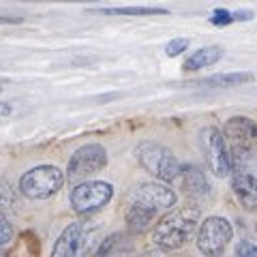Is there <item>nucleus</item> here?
Wrapping results in <instances>:
<instances>
[{"instance_id":"obj_24","label":"nucleus","mask_w":257,"mask_h":257,"mask_svg":"<svg viewBox=\"0 0 257 257\" xmlns=\"http://www.w3.org/2000/svg\"><path fill=\"white\" fill-rule=\"evenodd\" d=\"M142 257H170V255H167V251H163V248H152V251H146Z\"/></svg>"},{"instance_id":"obj_13","label":"nucleus","mask_w":257,"mask_h":257,"mask_svg":"<svg viewBox=\"0 0 257 257\" xmlns=\"http://www.w3.org/2000/svg\"><path fill=\"white\" fill-rule=\"evenodd\" d=\"M182 187L189 195H195V197H206L210 193V184H208L204 172L195 165L182 167Z\"/></svg>"},{"instance_id":"obj_7","label":"nucleus","mask_w":257,"mask_h":257,"mask_svg":"<svg viewBox=\"0 0 257 257\" xmlns=\"http://www.w3.org/2000/svg\"><path fill=\"white\" fill-rule=\"evenodd\" d=\"M223 138L229 142L231 155H251L257 148V124L246 116L229 118L223 126Z\"/></svg>"},{"instance_id":"obj_4","label":"nucleus","mask_w":257,"mask_h":257,"mask_svg":"<svg viewBox=\"0 0 257 257\" xmlns=\"http://www.w3.org/2000/svg\"><path fill=\"white\" fill-rule=\"evenodd\" d=\"M107 165V152L101 144H84L77 148L67 165V180L71 182H86L92 174H99Z\"/></svg>"},{"instance_id":"obj_19","label":"nucleus","mask_w":257,"mask_h":257,"mask_svg":"<svg viewBox=\"0 0 257 257\" xmlns=\"http://www.w3.org/2000/svg\"><path fill=\"white\" fill-rule=\"evenodd\" d=\"M11 240H13V225L7 219V214L0 210V246L11 242Z\"/></svg>"},{"instance_id":"obj_14","label":"nucleus","mask_w":257,"mask_h":257,"mask_svg":"<svg viewBox=\"0 0 257 257\" xmlns=\"http://www.w3.org/2000/svg\"><path fill=\"white\" fill-rule=\"evenodd\" d=\"M157 210H152L148 206H142V204H133L131 208L126 210V225L128 229L135 231V234H142L150 227L152 219H155Z\"/></svg>"},{"instance_id":"obj_25","label":"nucleus","mask_w":257,"mask_h":257,"mask_svg":"<svg viewBox=\"0 0 257 257\" xmlns=\"http://www.w3.org/2000/svg\"><path fill=\"white\" fill-rule=\"evenodd\" d=\"M0 257H9V253H7L5 248H0Z\"/></svg>"},{"instance_id":"obj_12","label":"nucleus","mask_w":257,"mask_h":257,"mask_svg":"<svg viewBox=\"0 0 257 257\" xmlns=\"http://www.w3.org/2000/svg\"><path fill=\"white\" fill-rule=\"evenodd\" d=\"M223 58V47L219 45H208V47H202V50L193 52L187 60H184L182 69L184 71H202L206 67H212Z\"/></svg>"},{"instance_id":"obj_11","label":"nucleus","mask_w":257,"mask_h":257,"mask_svg":"<svg viewBox=\"0 0 257 257\" xmlns=\"http://www.w3.org/2000/svg\"><path fill=\"white\" fill-rule=\"evenodd\" d=\"M170 152L172 150H167L165 146H161V144H157V142H144L138 146L135 155H138V161H140V165L144 167V170L157 176L159 170H161V163H163Z\"/></svg>"},{"instance_id":"obj_16","label":"nucleus","mask_w":257,"mask_h":257,"mask_svg":"<svg viewBox=\"0 0 257 257\" xmlns=\"http://www.w3.org/2000/svg\"><path fill=\"white\" fill-rule=\"evenodd\" d=\"M253 82V75L246 71H231V73H216L202 79L204 86H214V88H234L240 84H248Z\"/></svg>"},{"instance_id":"obj_21","label":"nucleus","mask_w":257,"mask_h":257,"mask_svg":"<svg viewBox=\"0 0 257 257\" xmlns=\"http://www.w3.org/2000/svg\"><path fill=\"white\" fill-rule=\"evenodd\" d=\"M9 204H13V191L9 184H7V180L0 176V210Z\"/></svg>"},{"instance_id":"obj_23","label":"nucleus","mask_w":257,"mask_h":257,"mask_svg":"<svg viewBox=\"0 0 257 257\" xmlns=\"http://www.w3.org/2000/svg\"><path fill=\"white\" fill-rule=\"evenodd\" d=\"M253 20V11H236L234 13V22H248Z\"/></svg>"},{"instance_id":"obj_15","label":"nucleus","mask_w":257,"mask_h":257,"mask_svg":"<svg viewBox=\"0 0 257 257\" xmlns=\"http://www.w3.org/2000/svg\"><path fill=\"white\" fill-rule=\"evenodd\" d=\"M128 251H131L128 238L124 234H114V236L103 240L101 246L96 248L94 257H126Z\"/></svg>"},{"instance_id":"obj_10","label":"nucleus","mask_w":257,"mask_h":257,"mask_svg":"<svg viewBox=\"0 0 257 257\" xmlns=\"http://www.w3.org/2000/svg\"><path fill=\"white\" fill-rule=\"evenodd\" d=\"M231 191L244 210H257V178L251 174L238 172L231 178Z\"/></svg>"},{"instance_id":"obj_5","label":"nucleus","mask_w":257,"mask_h":257,"mask_svg":"<svg viewBox=\"0 0 257 257\" xmlns=\"http://www.w3.org/2000/svg\"><path fill=\"white\" fill-rule=\"evenodd\" d=\"M114 195L109 182L103 180H86L79 182L71 191V206L73 210L79 214H88V212H96L103 206H107V202Z\"/></svg>"},{"instance_id":"obj_1","label":"nucleus","mask_w":257,"mask_h":257,"mask_svg":"<svg viewBox=\"0 0 257 257\" xmlns=\"http://www.w3.org/2000/svg\"><path fill=\"white\" fill-rule=\"evenodd\" d=\"M197 221H199V208L195 206L176 208V210L167 212L157 223L155 231H152V240L163 251H176V248L184 246L193 238Z\"/></svg>"},{"instance_id":"obj_17","label":"nucleus","mask_w":257,"mask_h":257,"mask_svg":"<svg viewBox=\"0 0 257 257\" xmlns=\"http://www.w3.org/2000/svg\"><path fill=\"white\" fill-rule=\"evenodd\" d=\"M105 15H167L170 11L163 7H114V9H101Z\"/></svg>"},{"instance_id":"obj_18","label":"nucleus","mask_w":257,"mask_h":257,"mask_svg":"<svg viewBox=\"0 0 257 257\" xmlns=\"http://www.w3.org/2000/svg\"><path fill=\"white\" fill-rule=\"evenodd\" d=\"M187 47H189V39L176 37V39H172V41H167V45H165V54L170 56V58H176V56H180V54L187 52Z\"/></svg>"},{"instance_id":"obj_9","label":"nucleus","mask_w":257,"mask_h":257,"mask_svg":"<svg viewBox=\"0 0 257 257\" xmlns=\"http://www.w3.org/2000/svg\"><path fill=\"white\" fill-rule=\"evenodd\" d=\"M176 193L161 182H142L135 189V204L148 206L152 210H167L176 204Z\"/></svg>"},{"instance_id":"obj_20","label":"nucleus","mask_w":257,"mask_h":257,"mask_svg":"<svg viewBox=\"0 0 257 257\" xmlns=\"http://www.w3.org/2000/svg\"><path fill=\"white\" fill-rule=\"evenodd\" d=\"M231 22H234V13L227 9H216L210 15V24H214V26H229Z\"/></svg>"},{"instance_id":"obj_2","label":"nucleus","mask_w":257,"mask_h":257,"mask_svg":"<svg viewBox=\"0 0 257 257\" xmlns=\"http://www.w3.org/2000/svg\"><path fill=\"white\" fill-rule=\"evenodd\" d=\"M67 180V174L56 165H37L20 178V191L30 199H45L54 195Z\"/></svg>"},{"instance_id":"obj_3","label":"nucleus","mask_w":257,"mask_h":257,"mask_svg":"<svg viewBox=\"0 0 257 257\" xmlns=\"http://www.w3.org/2000/svg\"><path fill=\"white\" fill-rule=\"evenodd\" d=\"M199 146H202L204 159L210 167V172L216 178H227L234 170V159H231V152L227 148L223 133L216 126H206L199 133Z\"/></svg>"},{"instance_id":"obj_6","label":"nucleus","mask_w":257,"mask_h":257,"mask_svg":"<svg viewBox=\"0 0 257 257\" xmlns=\"http://www.w3.org/2000/svg\"><path fill=\"white\" fill-rule=\"evenodd\" d=\"M231 236H234V229H231V223L227 219H223V216H208V219L199 225L197 246L204 255L216 257L229 244Z\"/></svg>"},{"instance_id":"obj_22","label":"nucleus","mask_w":257,"mask_h":257,"mask_svg":"<svg viewBox=\"0 0 257 257\" xmlns=\"http://www.w3.org/2000/svg\"><path fill=\"white\" fill-rule=\"evenodd\" d=\"M236 257H257V244L246 242V240L238 242V246H236Z\"/></svg>"},{"instance_id":"obj_26","label":"nucleus","mask_w":257,"mask_h":257,"mask_svg":"<svg viewBox=\"0 0 257 257\" xmlns=\"http://www.w3.org/2000/svg\"><path fill=\"white\" fill-rule=\"evenodd\" d=\"M0 86H3V84H0ZM0 90H3V88H0Z\"/></svg>"},{"instance_id":"obj_8","label":"nucleus","mask_w":257,"mask_h":257,"mask_svg":"<svg viewBox=\"0 0 257 257\" xmlns=\"http://www.w3.org/2000/svg\"><path fill=\"white\" fill-rule=\"evenodd\" d=\"M90 231L84 223H71L64 227L54 244L52 257H88Z\"/></svg>"}]
</instances>
